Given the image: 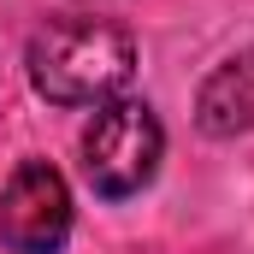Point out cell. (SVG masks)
I'll return each instance as SVG.
<instances>
[{"instance_id": "7a4b0ae2", "label": "cell", "mask_w": 254, "mask_h": 254, "mask_svg": "<svg viewBox=\"0 0 254 254\" xmlns=\"http://www.w3.org/2000/svg\"><path fill=\"white\" fill-rule=\"evenodd\" d=\"M83 184L101 201H130L154 184L160 154H166V130L154 119L148 101H107L95 107V119L83 130Z\"/></svg>"}, {"instance_id": "3957f363", "label": "cell", "mask_w": 254, "mask_h": 254, "mask_svg": "<svg viewBox=\"0 0 254 254\" xmlns=\"http://www.w3.org/2000/svg\"><path fill=\"white\" fill-rule=\"evenodd\" d=\"M71 237V190L48 160H24L0 190V243L12 254H60Z\"/></svg>"}, {"instance_id": "277c9868", "label": "cell", "mask_w": 254, "mask_h": 254, "mask_svg": "<svg viewBox=\"0 0 254 254\" xmlns=\"http://www.w3.org/2000/svg\"><path fill=\"white\" fill-rule=\"evenodd\" d=\"M195 125H201V136H219V142L254 130V48L231 54V60L201 83V95H195Z\"/></svg>"}, {"instance_id": "6da1fadb", "label": "cell", "mask_w": 254, "mask_h": 254, "mask_svg": "<svg viewBox=\"0 0 254 254\" xmlns=\"http://www.w3.org/2000/svg\"><path fill=\"white\" fill-rule=\"evenodd\" d=\"M136 77V42L119 24H48L30 36V83L54 107H107Z\"/></svg>"}]
</instances>
